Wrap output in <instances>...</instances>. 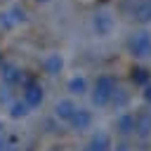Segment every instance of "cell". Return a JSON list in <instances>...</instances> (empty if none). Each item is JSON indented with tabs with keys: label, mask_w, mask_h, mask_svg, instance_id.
<instances>
[{
	"label": "cell",
	"mask_w": 151,
	"mask_h": 151,
	"mask_svg": "<svg viewBox=\"0 0 151 151\" xmlns=\"http://www.w3.org/2000/svg\"><path fill=\"white\" fill-rule=\"evenodd\" d=\"M116 87H118V85H116V78H113V76H109V73L99 76V78L94 80V87L87 92L92 106H97V109L109 106V104H111V97H113V92H116Z\"/></svg>",
	"instance_id": "6da1fadb"
},
{
	"label": "cell",
	"mask_w": 151,
	"mask_h": 151,
	"mask_svg": "<svg viewBox=\"0 0 151 151\" xmlns=\"http://www.w3.org/2000/svg\"><path fill=\"white\" fill-rule=\"evenodd\" d=\"M127 50L134 59H151V33L146 28H139V31L130 33Z\"/></svg>",
	"instance_id": "7a4b0ae2"
},
{
	"label": "cell",
	"mask_w": 151,
	"mask_h": 151,
	"mask_svg": "<svg viewBox=\"0 0 151 151\" xmlns=\"http://www.w3.org/2000/svg\"><path fill=\"white\" fill-rule=\"evenodd\" d=\"M92 31H94L97 38H109L116 31V19L106 9H99V12L92 14Z\"/></svg>",
	"instance_id": "3957f363"
},
{
	"label": "cell",
	"mask_w": 151,
	"mask_h": 151,
	"mask_svg": "<svg viewBox=\"0 0 151 151\" xmlns=\"http://www.w3.org/2000/svg\"><path fill=\"white\" fill-rule=\"evenodd\" d=\"M42 99H45L42 85L35 83V80H26V83H24V99H21V101H24L28 109H38V106L42 104Z\"/></svg>",
	"instance_id": "277c9868"
},
{
	"label": "cell",
	"mask_w": 151,
	"mask_h": 151,
	"mask_svg": "<svg viewBox=\"0 0 151 151\" xmlns=\"http://www.w3.org/2000/svg\"><path fill=\"white\" fill-rule=\"evenodd\" d=\"M111 149H113L111 134H109V132H104V130H97V132L87 139V144H85V149H83V151H111Z\"/></svg>",
	"instance_id": "5b68a950"
},
{
	"label": "cell",
	"mask_w": 151,
	"mask_h": 151,
	"mask_svg": "<svg viewBox=\"0 0 151 151\" xmlns=\"http://www.w3.org/2000/svg\"><path fill=\"white\" fill-rule=\"evenodd\" d=\"M68 125H71V130H76V132H85V130H90V127H92V111L78 106L76 113L71 116Z\"/></svg>",
	"instance_id": "8992f818"
},
{
	"label": "cell",
	"mask_w": 151,
	"mask_h": 151,
	"mask_svg": "<svg viewBox=\"0 0 151 151\" xmlns=\"http://www.w3.org/2000/svg\"><path fill=\"white\" fill-rule=\"evenodd\" d=\"M76 109H78V104H76L71 97H64V99H59V101L54 104V118L61 120V123H68L71 116L76 113Z\"/></svg>",
	"instance_id": "52a82bcc"
},
{
	"label": "cell",
	"mask_w": 151,
	"mask_h": 151,
	"mask_svg": "<svg viewBox=\"0 0 151 151\" xmlns=\"http://www.w3.org/2000/svg\"><path fill=\"white\" fill-rule=\"evenodd\" d=\"M116 132L120 137H130L134 134V113L132 111H120L116 116Z\"/></svg>",
	"instance_id": "ba28073f"
},
{
	"label": "cell",
	"mask_w": 151,
	"mask_h": 151,
	"mask_svg": "<svg viewBox=\"0 0 151 151\" xmlns=\"http://www.w3.org/2000/svg\"><path fill=\"white\" fill-rule=\"evenodd\" d=\"M134 134L146 139L151 134V111H137L134 113Z\"/></svg>",
	"instance_id": "9c48e42d"
},
{
	"label": "cell",
	"mask_w": 151,
	"mask_h": 151,
	"mask_svg": "<svg viewBox=\"0 0 151 151\" xmlns=\"http://www.w3.org/2000/svg\"><path fill=\"white\" fill-rule=\"evenodd\" d=\"M66 90H68L73 97H83V94H87V92H90V83H87V78H85L83 73H76V76H71V78H68Z\"/></svg>",
	"instance_id": "30bf717a"
},
{
	"label": "cell",
	"mask_w": 151,
	"mask_h": 151,
	"mask_svg": "<svg viewBox=\"0 0 151 151\" xmlns=\"http://www.w3.org/2000/svg\"><path fill=\"white\" fill-rule=\"evenodd\" d=\"M132 19L142 26L151 24V0H137L132 7Z\"/></svg>",
	"instance_id": "8fae6325"
},
{
	"label": "cell",
	"mask_w": 151,
	"mask_h": 151,
	"mask_svg": "<svg viewBox=\"0 0 151 151\" xmlns=\"http://www.w3.org/2000/svg\"><path fill=\"white\" fill-rule=\"evenodd\" d=\"M42 68H45L47 76H59V73L64 71V57H61L59 52L47 54V57L42 59Z\"/></svg>",
	"instance_id": "7c38bea8"
},
{
	"label": "cell",
	"mask_w": 151,
	"mask_h": 151,
	"mask_svg": "<svg viewBox=\"0 0 151 151\" xmlns=\"http://www.w3.org/2000/svg\"><path fill=\"white\" fill-rule=\"evenodd\" d=\"M0 78H2L5 85H17V83L24 80V71H21L19 66H14V64H2V68H0Z\"/></svg>",
	"instance_id": "4fadbf2b"
},
{
	"label": "cell",
	"mask_w": 151,
	"mask_h": 151,
	"mask_svg": "<svg viewBox=\"0 0 151 151\" xmlns=\"http://www.w3.org/2000/svg\"><path fill=\"white\" fill-rule=\"evenodd\" d=\"M127 104H130V92H125L123 87H116V92H113V97H111V106H113L116 111H123Z\"/></svg>",
	"instance_id": "5bb4252c"
},
{
	"label": "cell",
	"mask_w": 151,
	"mask_h": 151,
	"mask_svg": "<svg viewBox=\"0 0 151 151\" xmlns=\"http://www.w3.org/2000/svg\"><path fill=\"white\" fill-rule=\"evenodd\" d=\"M28 113H31V109H28L21 99H17V101L9 104V118H12V120H21V118H26Z\"/></svg>",
	"instance_id": "9a60e30c"
},
{
	"label": "cell",
	"mask_w": 151,
	"mask_h": 151,
	"mask_svg": "<svg viewBox=\"0 0 151 151\" xmlns=\"http://www.w3.org/2000/svg\"><path fill=\"white\" fill-rule=\"evenodd\" d=\"M149 80H151L149 68H142V66H139V68H134V71H132V83H134V85H142V87H144Z\"/></svg>",
	"instance_id": "2e32d148"
},
{
	"label": "cell",
	"mask_w": 151,
	"mask_h": 151,
	"mask_svg": "<svg viewBox=\"0 0 151 151\" xmlns=\"http://www.w3.org/2000/svg\"><path fill=\"white\" fill-rule=\"evenodd\" d=\"M7 12H9V17H12V21H14V24H26V21H28V14H26V9H24V7H19V5L9 7Z\"/></svg>",
	"instance_id": "e0dca14e"
},
{
	"label": "cell",
	"mask_w": 151,
	"mask_h": 151,
	"mask_svg": "<svg viewBox=\"0 0 151 151\" xmlns=\"http://www.w3.org/2000/svg\"><path fill=\"white\" fill-rule=\"evenodd\" d=\"M17 24L12 21V17H9V12H0V28H5V31H9V28H14Z\"/></svg>",
	"instance_id": "ac0fdd59"
},
{
	"label": "cell",
	"mask_w": 151,
	"mask_h": 151,
	"mask_svg": "<svg viewBox=\"0 0 151 151\" xmlns=\"http://www.w3.org/2000/svg\"><path fill=\"white\" fill-rule=\"evenodd\" d=\"M144 101H146V104H151V80L144 85Z\"/></svg>",
	"instance_id": "d6986e66"
},
{
	"label": "cell",
	"mask_w": 151,
	"mask_h": 151,
	"mask_svg": "<svg viewBox=\"0 0 151 151\" xmlns=\"http://www.w3.org/2000/svg\"><path fill=\"white\" fill-rule=\"evenodd\" d=\"M116 151H130V146L123 142V144H118V146H116Z\"/></svg>",
	"instance_id": "ffe728a7"
},
{
	"label": "cell",
	"mask_w": 151,
	"mask_h": 151,
	"mask_svg": "<svg viewBox=\"0 0 151 151\" xmlns=\"http://www.w3.org/2000/svg\"><path fill=\"white\" fill-rule=\"evenodd\" d=\"M2 149H5V137L0 134V151H2Z\"/></svg>",
	"instance_id": "44dd1931"
},
{
	"label": "cell",
	"mask_w": 151,
	"mask_h": 151,
	"mask_svg": "<svg viewBox=\"0 0 151 151\" xmlns=\"http://www.w3.org/2000/svg\"><path fill=\"white\" fill-rule=\"evenodd\" d=\"M35 2H40V5H45V2H50V0H35Z\"/></svg>",
	"instance_id": "7402d4cb"
},
{
	"label": "cell",
	"mask_w": 151,
	"mask_h": 151,
	"mask_svg": "<svg viewBox=\"0 0 151 151\" xmlns=\"http://www.w3.org/2000/svg\"><path fill=\"white\" fill-rule=\"evenodd\" d=\"M52 151H61V149H52Z\"/></svg>",
	"instance_id": "603a6c76"
}]
</instances>
